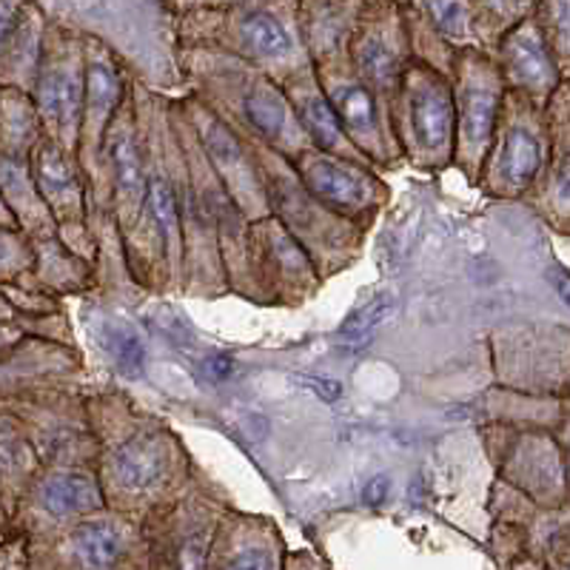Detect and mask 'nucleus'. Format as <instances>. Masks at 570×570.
Returning a JSON list of instances; mask_svg holds the SVG:
<instances>
[{
	"label": "nucleus",
	"instance_id": "nucleus-7",
	"mask_svg": "<svg viewBox=\"0 0 570 570\" xmlns=\"http://www.w3.org/2000/svg\"><path fill=\"white\" fill-rule=\"evenodd\" d=\"M71 548H75V557L80 564L106 568V564H115L120 559L124 542H120L115 528L104 525V522H89V525L78 528V533L71 539Z\"/></svg>",
	"mask_w": 570,
	"mask_h": 570
},
{
	"label": "nucleus",
	"instance_id": "nucleus-9",
	"mask_svg": "<svg viewBox=\"0 0 570 570\" xmlns=\"http://www.w3.org/2000/svg\"><path fill=\"white\" fill-rule=\"evenodd\" d=\"M40 106L46 115L58 117V120H69L78 115L80 109V83L69 71H52L46 75L40 83Z\"/></svg>",
	"mask_w": 570,
	"mask_h": 570
},
{
	"label": "nucleus",
	"instance_id": "nucleus-16",
	"mask_svg": "<svg viewBox=\"0 0 570 570\" xmlns=\"http://www.w3.org/2000/svg\"><path fill=\"white\" fill-rule=\"evenodd\" d=\"M303 124L305 129L312 131L314 140L323 146V149H331L334 142L340 140V124H337V111L331 109V104L320 95L303 100Z\"/></svg>",
	"mask_w": 570,
	"mask_h": 570
},
{
	"label": "nucleus",
	"instance_id": "nucleus-27",
	"mask_svg": "<svg viewBox=\"0 0 570 570\" xmlns=\"http://www.w3.org/2000/svg\"><path fill=\"white\" fill-rule=\"evenodd\" d=\"M553 279V288H557L559 297L564 299V305H570V274H551Z\"/></svg>",
	"mask_w": 570,
	"mask_h": 570
},
{
	"label": "nucleus",
	"instance_id": "nucleus-21",
	"mask_svg": "<svg viewBox=\"0 0 570 570\" xmlns=\"http://www.w3.org/2000/svg\"><path fill=\"white\" fill-rule=\"evenodd\" d=\"M428 12L445 35H462L468 27L465 0H425Z\"/></svg>",
	"mask_w": 570,
	"mask_h": 570
},
{
	"label": "nucleus",
	"instance_id": "nucleus-11",
	"mask_svg": "<svg viewBox=\"0 0 570 570\" xmlns=\"http://www.w3.org/2000/svg\"><path fill=\"white\" fill-rule=\"evenodd\" d=\"M246 111H248V120H252V124L257 126L263 135H268V137L283 135L288 109H285V100L279 98L277 89H268V86H263V89L254 91L246 104Z\"/></svg>",
	"mask_w": 570,
	"mask_h": 570
},
{
	"label": "nucleus",
	"instance_id": "nucleus-15",
	"mask_svg": "<svg viewBox=\"0 0 570 570\" xmlns=\"http://www.w3.org/2000/svg\"><path fill=\"white\" fill-rule=\"evenodd\" d=\"M111 151V169H115L117 188L124 195L137 191L142 183V169H140V155H137V146L129 135H117L109 146Z\"/></svg>",
	"mask_w": 570,
	"mask_h": 570
},
{
	"label": "nucleus",
	"instance_id": "nucleus-22",
	"mask_svg": "<svg viewBox=\"0 0 570 570\" xmlns=\"http://www.w3.org/2000/svg\"><path fill=\"white\" fill-rule=\"evenodd\" d=\"M548 23L557 49L570 58V0H548Z\"/></svg>",
	"mask_w": 570,
	"mask_h": 570
},
{
	"label": "nucleus",
	"instance_id": "nucleus-3",
	"mask_svg": "<svg viewBox=\"0 0 570 570\" xmlns=\"http://www.w3.org/2000/svg\"><path fill=\"white\" fill-rule=\"evenodd\" d=\"M454 126V104L448 98V89L434 80L425 83L414 98V131L422 146L428 149H442L451 137Z\"/></svg>",
	"mask_w": 570,
	"mask_h": 570
},
{
	"label": "nucleus",
	"instance_id": "nucleus-20",
	"mask_svg": "<svg viewBox=\"0 0 570 570\" xmlns=\"http://www.w3.org/2000/svg\"><path fill=\"white\" fill-rule=\"evenodd\" d=\"M89 98L98 111H109L120 98V78L109 63L89 66Z\"/></svg>",
	"mask_w": 570,
	"mask_h": 570
},
{
	"label": "nucleus",
	"instance_id": "nucleus-17",
	"mask_svg": "<svg viewBox=\"0 0 570 570\" xmlns=\"http://www.w3.org/2000/svg\"><path fill=\"white\" fill-rule=\"evenodd\" d=\"M106 348L115 356L117 368L124 371L126 376H140L142 365H146V351H142L140 340L131 334L124 325H115V328L106 331Z\"/></svg>",
	"mask_w": 570,
	"mask_h": 570
},
{
	"label": "nucleus",
	"instance_id": "nucleus-23",
	"mask_svg": "<svg viewBox=\"0 0 570 570\" xmlns=\"http://www.w3.org/2000/svg\"><path fill=\"white\" fill-rule=\"evenodd\" d=\"M389 493H391V480L380 473V476L368 480V485H365L363 502L365 505H383L385 499H389Z\"/></svg>",
	"mask_w": 570,
	"mask_h": 570
},
{
	"label": "nucleus",
	"instance_id": "nucleus-1",
	"mask_svg": "<svg viewBox=\"0 0 570 570\" xmlns=\"http://www.w3.org/2000/svg\"><path fill=\"white\" fill-rule=\"evenodd\" d=\"M508 71L519 86L533 91H548L557 86V66H553L548 43L533 27H519L508 38Z\"/></svg>",
	"mask_w": 570,
	"mask_h": 570
},
{
	"label": "nucleus",
	"instance_id": "nucleus-12",
	"mask_svg": "<svg viewBox=\"0 0 570 570\" xmlns=\"http://www.w3.org/2000/svg\"><path fill=\"white\" fill-rule=\"evenodd\" d=\"M356 63L376 86H389L396 78V55L380 38H365L356 46Z\"/></svg>",
	"mask_w": 570,
	"mask_h": 570
},
{
	"label": "nucleus",
	"instance_id": "nucleus-18",
	"mask_svg": "<svg viewBox=\"0 0 570 570\" xmlns=\"http://www.w3.org/2000/svg\"><path fill=\"white\" fill-rule=\"evenodd\" d=\"M38 175H40V186H43L46 195L69 197V191H75V175H71V169L66 166L63 155H58L55 149L40 151Z\"/></svg>",
	"mask_w": 570,
	"mask_h": 570
},
{
	"label": "nucleus",
	"instance_id": "nucleus-10",
	"mask_svg": "<svg viewBox=\"0 0 570 570\" xmlns=\"http://www.w3.org/2000/svg\"><path fill=\"white\" fill-rule=\"evenodd\" d=\"M243 38H246V43L259 55H283L288 52V46H292V38H288L283 23L268 12L248 14V18L243 20Z\"/></svg>",
	"mask_w": 570,
	"mask_h": 570
},
{
	"label": "nucleus",
	"instance_id": "nucleus-25",
	"mask_svg": "<svg viewBox=\"0 0 570 570\" xmlns=\"http://www.w3.org/2000/svg\"><path fill=\"white\" fill-rule=\"evenodd\" d=\"M312 385H314V391H317V394L328 402L343 396V385H340L337 380H312Z\"/></svg>",
	"mask_w": 570,
	"mask_h": 570
},
{
	"label": "nucleus",
	"instance_id": "nucleus-6",
	"mask_svg": "<svg viewBox=\"0 0 570 570\" xmlns=\"http://www.w3.org/2000/svg\"><path fill=\"white\" fill-rule=\"evenodd\" d=\"M542 166V142L533 131L517 129L508 135L499 157V169L511 186H528Z\"/></svg>",
	"mask_w": 570,
	"mask_h": 570
},
{
	"label": "nucleus",
	"instance_id": "nucleus-19",
	"mask_svg": "<svg viewBox=\"0 0 570 570\" xmlns=\"http://www.w3.org/2000/svg\"><path fill=\"white\" fill-rule=\"evenodd\" d=\"M149 200H146V206H149L151 217H155V226L160 228V237L163 240H169V237H175L177 232V200L175 195H171V188L166 186L163 180H151L149 183Z\"/></svg>",
	"mask_w": 570,
	"mask_h": 570
},
{
	"label": "nucleus",
	"instance_id": "nucleus-8",
	"mask_svg": "<svg viewBox=\"0 0 570 570\" xmlns=\"http://www.w3.org/2000/svg\"><path fill=\"white\" fill-rule=\"evenodd\" d=\"M493 115H497V91L488 86H471L462 98V137L480 146L491 137Z\"/></svg>",
	"mask_w": 570,
	"mask_h": 570
},
{
	"label": "nucleus",
	"instance_id": "nucleus-4",
	"mask_svg": "<svg viewBox=\"0 0 570 570\" xmlns=\"http://www.w3.org/2000/svg\"><path fill=\"white\" fill-rule=\"evenodd\" d=\"M303 177L314 195H317L323 203H328V206H340V208L360 206L365 197L363 177L354 175L351 169H343V166H334V163H325V160L305 163Z\"/></svg>",
	"mask_w": 570,
	"mask_h": 570
},
{
	"label": "nucleus",
	"instance_id": "nucleus-2",
	"mask_svg": "<svg viewBox=\"0 0 570 570\" xmlns=\"http://www.w3.org/2000/svg\"><path fill=\"white\" fill-rule=\"evenodd\" d=\"M163 468H166V454H163L160 440L155 436H131L129 442L117 448L115 471L131 491L155 485L163 476Z\"/></svg>",
	"mask_w": 570,
	"mask_h": 570
},
{
	"label": "nucleus",
	"instance_id": "nucleus-26",
	"mask_svg": "<svg viewBox=\"0 0 570 570\" xmlns=\"http://www.w3.org/2000/svg\"><path fill=\"white\" fill-rule=\"evenodd\" d=\"M206 371L214 380H226V376L232 374V363H228L226 356H217V360H212V363L206 365Z\"/></svg>",
	"mask_w": 570,
	"mask_h": 570
},
{
	"label": "nucleus",
	"instance_id": "nucleus-24",
	"mask_svg": "<svg viewBox=\"0 0 570 570\" xmlns=\"http://www.w3.org/2000/svg\"><path fill=\"white\" fill-rule=\"evenodd\" d=\"M557 200L559 206L570 208V155L564 157L562 163H559V169H557Z\"/></svg>",
	"mask_w": 570,
	"mask_h": 570
},
{
	"label": "nucleus",
	"instance_id": "nucleus-13",
	"mask_svg": "<svg viewBox=\"0 0 570 570\" xmlns=\"http://www.w3.org/2000/svg\"><path fill=\"white\" fill-rule=\"evenodd\" d=\"M337 111L345 124H348V129L356 131V135H365V131L374 129L376 124L374 98H371L363 86H345V89H340Z\"/></svg>",
	"mask_w": 570,
	"mask_h": 570
},
{
	"label": "nucleus",
	"instance_id": "nucleus-14",
	"mask_svg": "<svg viewBox=\"0 0 570 570\" xmlns=\"http://www.w3.org/2000/svg\"><path fill=\"white\" fill-rule=\"evenodd\" d=\"M394 308H396V303H394V297H389V294H383V297H374L368 305H363L360 312H354L348 320H345L343 328H340V337L351 340V343L368 340L371 331L380 328V325H383L385 320L394 314Z\"/></svg>",
	"mask_w": 570,
	"mask_h": 570
},
{
	"label": "nucleus",
	"instance_id": "nucleus-5",
	"mask_svg": "<svg viewBox=\"0 0 570 570\" xmlns=\"http://www.w3.org/2000/svg\"><path fill=\"white\" fill-rule=\"evenodd\" d=\"M40 505L55 517H69V513L89 511V508L100 505V491L89 476L80 473H66V476H55L40 488Z\"/></svg>",
	"mask_w": 570,
	"mask_h": 570
}]
</instances>
